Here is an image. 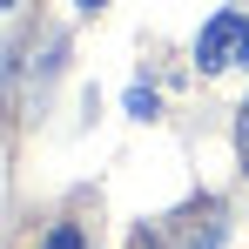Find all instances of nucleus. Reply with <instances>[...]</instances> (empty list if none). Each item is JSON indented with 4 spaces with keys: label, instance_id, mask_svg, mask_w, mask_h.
<instances>
[{
    "label": "nucleus",
    "instance_id": "5",
    "mask_svg": "<svg viewBox=\"0 0 249 249\" xmlns=\"http://www.w3.org/2000/svg\"><path fill=\"white\" fill-rule=\"evenodd\" d=\"M74 7H81V14H94V7H108V0H74Z\"/></svg>",
    "mask_w": 249,
    "mask_h": 249
},
{
    "label": "nucleus",
    "instance_id": "6",
    "mask_svg": "<svg viewBox=\"0 0 249 249\" xmlns=\"http://www.w3.org/2000/svg\"><path fill=\"white\" fill-rule=\"evenodd\" d=\"M0 7H14V0H0Z\"/></svg>",
    "mask_w": 249,
    "mask_h": 249
},
{
    "label": "nucleus",
    "instance_id": "2",
    "mask_svg": "<svg viewBox=\"0 0 249 249\" xmlns=\"http://www.w3.org/2000/svg\"><path fill=\"white\" fill-rule=\"evenodd\" d=\"M128 115L148 122V115H155V94H148V88H128Z\"/></svg>",
    "mask_w": 249,
    "mask_h": 249
},
{
    "label": "nucleus",
    "instance_id": "1",
    "mask_svg": "<svg viewBox=\"0 0 249 249\" xmlns=\"http://www.w3.org/2000/svg\"><path fill=\"white\" fill-rule=\"evenodd\" d=\"M196 68L222 74V68H249V14H215L196 34Z\"/></svg>",
    "mask_w": 249,
    "mask_h": 249
},
{
    "label": "nucleus",
    "instance_id": "4",
    "mask_svg": "<svg viewBox=\"0 0 249 249\" xmlns=\"http://www.w3.org/2000/svg\"><path fill=\"white\" fill-rule=\"evenodd\" d=\"M47 249H81V236H74V229H54V243Z\"/></svg>",
    "mask_w": 249,
    "mask_h": 249
},
{
    "label": "nucleus",
    "instance_id": "3",
    "mask_svg": "<svg viewBox=\"0 0 249 249\" xmlns=\"http://www.w3.org/2000/svg\"><path fill=\"white\" fill-rule=\"evenodd\" d=\"M236 148H243V168H249V101H243V115H236Z\"/></svg>",
    "mask_w": 249,
    "mask_h": 249
}]
</instances>
